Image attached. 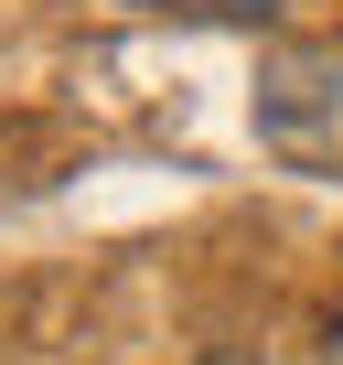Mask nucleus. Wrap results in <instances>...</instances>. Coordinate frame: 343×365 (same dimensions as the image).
<instances>
[{
    "label": "nucleus",
    "mask_w": 343,
    "mask_h": 365,
    "mask_svg": "<svg viewBox=\"0 0 343 365\" xmlns=\"http://www.w3.org/2000/svg\"><path fill=\"white\" fill-rule=\"evenodd\" d=\"M332 365H343V344H332Z\"/></svg>",
    "instance_id": "obj_3"
},
{
    "label": "nucleus",
    "mask_w": 343,
    "mask_h": 365,
    "mask_svg": "<svg viewBox=\"0 0 343 365\" xmlns=\"http://www.w3.org/2000/svg\"><path fill=\"white\" fill-rule=\"evenodd\" d=\"M129 11H172V22H236V33H258V22H279L290 0H129Z\"/></svg>",
    "instance_id": "obj_2"
},
{
    "label": "nucleus",
    "mask_w": 343,
    "mask_h": 365,
    "mask_svg": "<svg viewBox=\"0 0 343 365\" xmlns=\"http://www.w3.org/2000/svg\"><path fill=\"white\" fill-rule=\"evenodd\" d=\"M258 140L300 172H343V43H279L258 65Z\"/></svg>",
    "instance_id": "obj_1"
}]
</instances>
